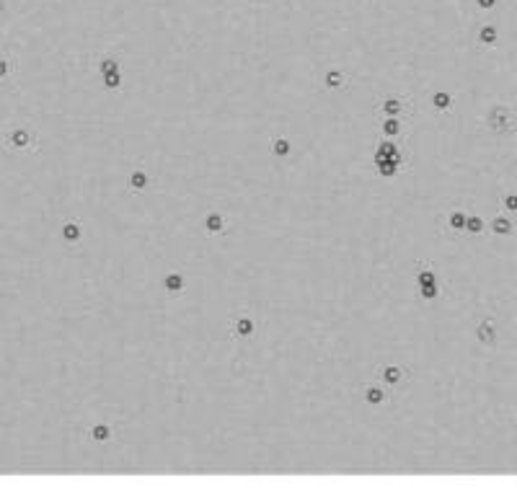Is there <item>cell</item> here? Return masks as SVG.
Returning a JSON list of instances; mask_svg holds the SVG:
<instances>
[{"mask_svg":"<svg viewBox=\"0 0 517 491\" xmlns=\"http://www.w3.org/2000/svg\"><path fill=\"white\" fill-rule=\"evenodd\" d=\"M207 228L215 233V230H220V228H223V220H220L217 215H210V217H207Z\"/></svg>","mask_w":517,"mask_h":491,"instance_id":"7","label":"cell"},{"mask_svg":"<svg viewBox=\"0 0 517 491\" xmlns=\"http://www.w3.org/2000/svg\"><path fill=\"white\" fill-rule=\"evenodd\" d=\"M235 329L241 331V336H249V334H251V329H254V323H251V321H246V318H241V321L235 323Z\"/></svg>","mask_w":517,"mask_h":491,"instance_id":"2","label":"cell"},{"mask_svg":"<svg viewBox=\"0 0 517 491\" xmlns=\"http://www.w3.org/2000/svg\"><path fill=\"white\" fill-rule=\"evenodd\" d=\"M453 225H455V228H460V225H465V217H463V215H460V212H458V215H453Z\"/></svg>","mask_w":517,"mask_h":491,"instance_id":"16","label":"cell"},{"mask_svg":"<svg viewBox=\"0 0 517 491\" xmlns=\"http://www.w3.org/2000/svg\"><path fill=\"white\" fill-rule=\"evenodd\" d=\"M166 287H168L171 292H179V290H181V277H179V274H168Z\"/></svg>","mask_w":517,"mask_h":491,"instance_id":"1","label":"cell"},{"mask_svg":"<svg viewBox=\"0 0 517 491\" xmlns=\"http://www.w3.org/2000/svg\"><path fill=\"white\" fill-rule=\"evenodd\" d=\"M468 228H471V233H479L481 230V220H476V217L468 220Z\"/></svg>","mask_w":517,"mask_h":491,"instance_id":"14","label":"cell"},{"mask_svg":"<svg viewBox=\"0 0 517 491\" xmlns=\"http://www.w3.org/2000/svg\"><path fill=\"white\" fill-rule=\"evenodd\" d=\"M8 70H11V65H8V62H3V60H0V75H6Z\"/></svg>","mask_w":517,"mask_h":491,"instance_id":"20","label":"cell"},{"mask_svg":"<svg viewBox=\"0 0 517 491\" xmlns=\"http://www.w3.org/2000/svg\"><path fill=\"white\" fill-rule=\"evenodd\" d=\"M13 140H16V145H18V148H23V145H26V140H29V132L18 130V132L13 135Z\"/></svg>","mask_w":517,"mask_h":491,"instance_id":"12","label":"cell"},{"mask_svg":"<svg viewBox=\"0 0 517 491\" xmlns=\"http://www.w3.org/2000/svg\"><path fill=\"white\" fill-rule=\"evenodd\" d=\"M494 230L497 233H509V223L504 217H499V220H494Z\"/></svg>","mask_w":517,"mask_h":491,"instance_id":"10","label":"cell"},{"mask_svg":"<svg viewBox=\"0 0 517 491\" xmlns=\"http://www.w3.org/2000/svg\"><path fill=\"white\" fill-rule=\"evenodd\" d=\"M504 204H509V207L517 210V197H504Z\"/></svg>","mask_w":517,"mask_h":491,"instance_id":"18","label":"cell"},{"mask_svg":"<svg viewBox=\"0 0 517 491\" xmlns=\"http://www.w3.org/2000/svg\"><path fill=\"white\" fill-rule=\"evenodd\" d=\"M93 434H96V439H106V434H109V432H106L104 427H99V429H93Z\"/></svg>","mask_w":517,"mask_h":491,"instance_id":"17","label":"cell"},{"mask_svg":"<svg viewBox=\"0 0 517 491\" xmlns=\"http://www.w3.org/2000/svg\"><path fill=\"white\" fill-rule=\"evenodd\" d=\"M78 235H81V228H78L75 223H72V225H65V238H67V240H75Z\"/></svg>","mask_w":517,"mask_h":491,"instance_id":"4","label":"cell"},{"mask_svg":"<svg viewBox=\"0 0 517 491\" xmlns=\"http://www.w3.org/2000/svg\"><path fill=\"white\" fill-rule=\"evenodd\" d=\"M434 104H437V109H448V106H450V96H448V93H437V96H434Z\"/></svg>","mask_w":517,"mask_h":491,"instance_id":"5","label":"cell"},{"mask_svg":"<svg viewBox=\"0 0 517 491\" xmlns=\"http://www.w3.org/2000/svg\"><path fill=\"white\" fill-rule=\"evenodd\" d=\"M479 6H484V8H491V6H494V0H479Z\"/></svg>","mask_w":517,"mask_h":491,"instance_id":"21","label":"cell"},{"mask_svg":"<svg viewBox=\"0 0 517 491\" xmlns=\"http://www.w3.org/2000/svg\"><path fill=\"white\" fill-rule=\"evenodd\" d=\"M287 150H290L287 140H277V142H274V153H277V155H287Z\"/></svg>","mask_w":517,"mask_h":491,"instance_id":"6","label":"cell"},{"mask_svg":"<svg viewBox=\"0 0 517 491\" xmlns=\"http://www.w3.org/2000/svg\"><path fill=\"white\" fill-rule=\"evenodd\" d=\"M396 130H399V125H396V121H388V125H385V132H390V135H393Z\"/></svg>","mask_w":517,"mask_h":491,"instance_id":"19","label":"cell"},{"mask_svg":"<svg viewBox=\"0 0 517 491\" xmlns=\"http://www.w3.org/2000/svg\"><path fill=\"white\" fill-rule=\"evenodd\" d=\"M399 378H401V370H396V367H388V370H385V380L388 383H396Z\"/></svg>","mask_w":517,"mask_h":491,"instance_id":"8","label":"cell"},{"mask_svg":"<svg viewBox=\"0 0 517 491\" xmlns=\"http://www.w3.org/2000/svg\"><path fill=\"white\" fill-rule=\"evenodd\" d=\"M0 8H3V6H0Z\"/></svg>","mask_w":517,"mask_h":491,"instance_id":"22","label":"cell"},{"mask_svg":"<svg viewBox=\"0 0 517 491\" xmlns=\"http://www.w3.org/2000/svg\"><path fill=\"white\" fill-rule=\"evenodd\" d=\"M479 339H481V341H491V339H494V334H491L489 326H481V329H479Z\"/></svg>","mask_w":517,"mask_h":491,"instance_id":"11","label":"cell"},{"mask_svg":"<svg viewBox=\"0 0 517 491\" xmlns=\"http://www.w3.org/2000/svg\"><path fill=\"white\" fill-rule=\"evenodd\" d=\"M383 398H385V396H383L380 388H370V390H367V401H370V403H380Z\"/></svg>","mask_w":517,"mask_h":491,"instance_id":"3","label":"cell"},{"mask_svg":"<svg viewBox=\"0 0 517 491\" xmlns=\"http://www.w3.org/2000/svg\"><path fill=\"white\" fill-rule=\"evenodd\" d=\"M481 39H484V42H494V29H484V31H481Z\"/></svg>","mask_w":517,"mask_h":491,"instance_id":"15","label":"cell"},{"mask_svg":"<svg viewBox=\"0 0 517 491\" xmlns=\"http://www.w3.org/2000/svg\"><path fill=\"white\" fill-rule=\"evenodd\" d=\"M132 186H137V189H142V186H145V174H140V171H137V174H135V176H132Z\"/></svg>","mask_w":517,"mask_h":491,"instance_id":"13","label":"cell"},{"mask_svg":"<svg viewBox=\"0 0 517 491\" xmlns=\"http://www.w3.org/2000/svg\"><path fill=\"white\" fill-rule=\"evenodd\" d=\"M326 80H329V88H336V83H341V80H344V75H341V72H329V78H326Z\"/></svg>","mask_w":517,"mask_h":491,"instance_id":"9","label":"cell"}]
</instances>
